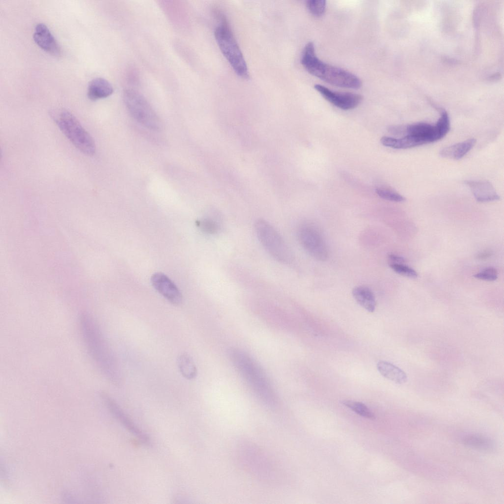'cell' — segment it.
Instances as JSON below:
<instances>
[{
	"mask_svg": "<svg viewBox=\"0 0 504 504\" xmlns=\"http://www.w3.org/2000/svg\"><path fill=\"white\" fill-rule=\"evenodd\" d=\"M301 63L309 73L332 85L354 89L362 86L361 80L355 75L320 60L316 55L312 42H308L304 47Z\"/></svg>",
	"mask_w": 504,
	"mask_h": 504,
	"instance_id": "1",
	"label": "cell"
},
{
	"mask_svg": "<svg viewBox=\"0 0 504 504\" xmlns=\"http://www.w3.org/2000/svg\"><path fill=\"white\" fill-rule=\"evenodd\" d=\"M229 355L236 370L256 394L268 404L274 403L275 394L270 381L257 362L239 349H231Z\"/></svg>",
	"mask_w": 504,
	"mask_h": 504,
	"instance_id": "2",
	"label": "cell"
},
{
	"mask_svg": "<svg viewBox=\"0 0 504 504\" xmlns=\"http://www.w3.org/2000/svg\"><path fill=\"white\" fill-rule=\"evenodd\" d=\"M80 324L83 339L91 356L108 377L114 379V377H116L114 360L96 324L86 314L81 315Z\"/></svg>",
	"mask_w": 504,
	"mask_h": 504,
	"instance_id": "3",
	"label": "cell"
},
{
	"mask_svg": "<svg viewBox=\"0 0 504 504\" xmlns=\"http://www.w3.org/2000/svg\"><path fill=\"white\" fill-rule=\"evenodd\" d=\"M216 16L219 24L214 33L221 52L238 76L248 78L249 73L246 62L226 18L220 12H216Z\"/></svg>",
	"mask_w": 504,
	"mask_h": 504,
	"instance_id": "4",
	"label": "cell"
},
{
	"mask_svg": "<svg viewBox=\"0 0 504 504\" xmlns=\"http://www.w3.org/2000/svg\"><path fill=\"white\" fill-rule=\"evenodd\" d=\"M51 114L60 129L77 149L88 156L95 153L94 139L72 113L59 109L53 110Z\"/></svg>",
	"mask_w": 504,
	"mask_h": 504,
	"instance_id": "5",
	"label": "cell"
},
{
	"mask_svg": "<svg viewBox=\"0 0 504 504\" xmlns=\"http://www.w3.org/2000/svg\"><path fill=\"white\" fill-rule=\"evenodd\" d=\"M123 98L128 111L137 122L153 131L162 130V121L142 94L128 89L125 91Z\"/></svg>",
	"mask_w": 504,
	"mask_h": 504,
	"instance_id": "6",
	"label": "cell"
},
{
	"mask_svg": "<svg viewBox=\"0 0 504 504\" xmlns=\"http://www.w3.org/2000/svg\"><path fill=\"white\" fill-rule=\"evenodd\" d=\"M254 229L260 243L273 258L283 264L290 262L291 254L286 243L269 222L259 219L255 222Z\"/></svg>",
	"mask_w": 504,
	"mask_h": 504,
	"instance_id": "7",
	"label": "cell"
},
{
	"mask_svg": "<svg viewBox=\"0 0 504 504\" xmlns=\"http://www.w3.org/2000/svg\"><path fill=\"white\" fill-rule=\"evenodd\" d=\"M298 233L300 243L310 255L320 260L326 259L328 252L326 244L317 227L306 223L301 226Z\"/></svg>",
	"mask_w": 504,
	"mask_h": 504,
	"instance_id": "8",
	"label": "cell"
},
{
	"mask_svg": "<svg viewBox=\"0 0 504 504\" xmlns=\"http://www.w3.org/2000/svg\"><path fill=\"white\" fill-rule=\"evenodd\" d=\"M314 88L326 100L343 110L353 109L362 100V96L357 94L334 91L320 84H315Z\"/></svg>",
	"mask_w": 504,
	"mask_h": 504,
	"instance_id": "9",
	"label": "cell"
},
{
	"mask_svg": "<svg viewBox=\"0 0 504 504\" xmlns=\"http://www.w3.org/2000/svg\"><path fill=\"white\" fill-rule=\"evenodd\" d=\"M151 280L154 288L170 303L179 305L182 302L180 291L166 275L157 273L152 275Z\"/></svg>",
	"mask_w": 504,
	"mask_h": 504,
	"instance_id": "10",
	"label": "cell"
},
{
	"mask_svg": "<svg viewBox=\"0 0 504 504\" xmlns=\"http://www.w3.org/2000/svg\"><path fill=\"white\" fill-rule=\"evenodd\" d=\"M33 38L35 43L43 50L54 56L61 55V48L52 32L43 23L37 24L35 27Z\"/></svg>",
	"mask_w": 504,
	"mask_h": 504,
	"instance_id": "11",
	"label": "cell"
},
{
	"mask_svg": "<svg viewBox=\"0 0 504 504\" xmlns=\"http://www.w3.org/2000/svg\"><path fill=\"white\" fill-rule=\"evenodd\" d=\"M465 183L469 187L475 199L478 202H488L500 199L493 185L488 181L467 180Z\"/></svg>",
	"mask_w": 504,
	"mask_h": 504,
	"instance_id": "12",
	"label": "cell"
},
{
	"mask_svg": "<svg viewBox=\"0 0 504 504\" xmlns=\"http://www.w3.org/2000/svg\"><path fill=\"white\" fill-rule=\"evenodd\" d=\"M113 92V88L110 83L103 78H95L89 83L87 96L91 100L106 98Z\"/></svg>",
	"mask_w": 504,
	"mask_h": 504,
	"instance_id": "13",
	"label": "cell"
},
{
	"mask_svg": "<svg viewBox=\"0 0 504 504\" xmlns=\"http://www.w3.org/2000/svg\"><path fill=\"white\" fill-rule=\"evenodd\" d=\"M475 143V139H469L443 148L440 151V155L443 158L458 160L465 156L472 148Z\"/></svg>",
	"mask_w": 504,
	"mask_h": 504,
	"instance_id": "14",
	"label": "cell"
},
{
	"mask_svg": "<svg viewBox=\"0 0 504 504\" xmlns=\"http://www.w3.org/2000/svg\"><path fill=\"white\" fill-rule=\"evenodd\" d=\"M352 295L361 306L369 312H373L376 308V302L372 290L364 285L355 287L352 291Z\"/></svg>",
	"mask_w": 504,
	"mask_h": 504,
	"instance_id": "15",
	"label": "cell"
},
{
	"mask_svg": "<svg viewBox=\"0 0 504 504\" xmlns=\"http://www.w3.org/2000/svg\"><path fill=\"white\" fill-rule=\"evenodd\" d=\"M377 367L381 375L396 383L403 384L408 380L406 374L391 363L380 361L378 363Z\"/></svg>",
	"mask_w": 504,
	"mask_h": 504,
	"instance_id": "16",
	"label": "cell"
},
{
	"mask_svg": "<svg viewBox=\"0 0 504 504\" xmlns=\"http://www.w3.org/2000/svg\"><path fill=\"white\" fill-rule=\"evenodd\" d=\"M380 142L385 146L395 149H408L425 144L419 138L408 135L399 139L383 136Z\"/></svg>",
	"mask_w": 504,
	"mask_h": 504,
	"instance_id": "17",
	"label": "cell"
},
{
	"mask_svg": "<svg viewBox=\"0 0 504 504\" xmlns=\"http://www.w3.org/2000/svg\"><path fill=\"white\" fill-rule=\"evenodd\" d=\"M462 442L469 447L483 451H491L494 448L492 441L486 437L476 434L463 436Z\"/></svg>",
	"mask_w": 504,
	"mask_h": 504,
	"instance_id": "18",
	"label": "cell"
},
{
	"mask_svg": "<svg viewBox=\"0 0 504 504\" xmlns=\"http://www.w3.org/2000/svg\"><path fill=\"white\" fill-rule=\"evenodd\" d=\"M177 365L181 375L185 378L191 380L197 375L195 365L190 356L187 353H182L177 358Z\"/></svg>",
	"mask_w": 504,
	"mask_h": 504,
	"instance_id": "19",
	"label": "cell"
},
{
	"mask_svg": "<svg viewBox=\"0 0 504 504\" xmlns=\"http://www.w3.org/2000/svg\"><path fill=\"white\" fill-rule=\"evenodd\" d=\"M106 400L109 406L111 407L112 410L114 412L116 415H117L123 424L125 425V426H126L129 430L138 436V438L142 439L144 441L147 442L148 440L145 435H143V434H142V433L139 431L136 427H135L127 417L120 410V408L116 405V404L109 398H107Z\"/></svg>",
	"mask_w": 504,
	"mask_h": 504,
	"instance_id": "20",
	"label": "cell"
},
{
	"mask_svg": "<svg viewBox=\"0 0 504 504\" xmlns=\"http://www.w3.org/2000/svg\"><path fill=\"white\" fill-rule=\"evenodd\" d=\"M343 404L357 414L371 419L375 418L374 413L364 404L355 401H344Z\"/></svg>",
	"mask_w": 504,
	"mask_h": 504,
	"instance_id": "21",
	"label": "cell"
},
{
	"mask_svg": "<svg viewBox=\"0 0 504 504\" xmlns=\"http://www.w3.org/2000/svg\"><path fill=\"white\" fill-rule=\"evenodd\" d=\"M197 225L203 232L211 234L217 233L220 229L218 222L210 218L198 220Z\"/></svg>",
	"mask_w": 504,
	"mask_h": 504,
	"instance_id": "22",
	"label": "cell"
},
{
	"mask_svg": "<svg viewBox=\"0 0 504 504\" xmlns=\"http://www.w3.org/2000/svg\"><path fill=\"white\" fill-rule=\"evenodd\" d=\"M306 6L313 16L318 17L324 13L326 1L324 0H308L306 2Z\"/></svg>",
	"mask_w": 504,
	"mask_h": 504,
	"instance_id": "23",
	"label": "cell"
},
{
	"mask_svg": "<svg viewBox=\"0 0 504 504\" xmlns=\"http://www.w3.org/2000/svg\"><path fill=\"white\" fill-rule=\"evenodd\" d=\"M390 268L397 274L412 279L416 278L417 272L412 268L404 264H389Z\"/></svg>",
	"mask_w": 504,
	"mask_h": 504,
	"instance_id": "24",
	"label": "cell"
},
{
	"mask_svg": "<svg viewBox=\"0 0 504 504\" xmlns=\"http://www.w3.org/2000/svg\"><path fill=\"white\" fill-rule=\"evenodd\" d=\"M376 192L379 197L385 200L397 202H403L406 200L399 193L389 189H377Z\"/></svg>",
	"mask_w": 504,
	"mask_h": 504,
	"instance_id": "25",
	"label": "cell"
},
{
	"mask_svg": "<svg viewBox=\"0 0 504 504\" xmlns=\"http://www.w3.org/2000/svg\"><path fill=\"white\" fill-rule=\"evenodd\" d=\"M474 277L478 279L487 281H493L498 278V272L494 267H488L480 272L474 275Z\"/></svg>",
	"mask_w": 504,
	"mask_h": 504,
	"instance_id": "26",
	"label": "cell"
},
{
	"mask_svg": "<svg viewBox=\"0 0 504 504\" xmlns=\"http://www.w3.org/2000/svg\"><path fill=\"white\" fill-rule=\"evenodd\" d=\"M388 259L389 264H404L405 262V259L403 257L393 254L389 255Z\"/></svg>",
	"mask_w": 504,
	"mask_h": 504,
	"instance_id": "27",
	"label": "cell"
},
{
	"mask_svg": "<svg viewBox=\"0 0 504 504\" xmlns=\"http://www.w3.org/2000/svg\"><path fill=\"white\" fill-rule=\"evenodd\" d=\"M488 255H489V253H482L480 254V255H479V257H480V258H484V257H485V256H487H487H488Z\"/></svg>",
	"mask_w": 504,
	"mask_h": 504,
	"instance_id": "28",
	"label": "cell"
}]
</instances>
